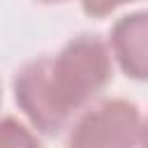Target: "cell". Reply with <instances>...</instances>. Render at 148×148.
I'll return each instance as SVG.
<instances>
[{
	"label": "cell",
	"mask_w": 148,
	"mask_h": 148,
	"mask_svg": "<svg viewBox=\"0 0 148 148\" xmlns=\"http://www.w3.org/2000/svg\"><path fill=\"white\" fill-rule=\"evenodd\" d=\"M0 148H44L39 134L14 116L0 118Z\"/></svg>",
	"instance_id": "4"
},
{
	"label": "cell",
	"mask_w": 148,
	"mask_h": 148,
	"mask_svg": "<svg viewBox=\"0 0 148 148\" xmlns=\"http://www.w3.org/2000/svg\"><path fill=\"white\" fill-rule=\"evenodd\" d=\"M141 109L125 97H99L67 130V148H139Z\"/></svg>",
	"instance_id": "2"
},
{
	"label": "cell",
	"mask_w": 148,
	"mask_h": 148,
	"mask_svg": "<svg viewBox=\"0 0 148 148\" xmlns=\"http://www.w3.org/2000/svg\"><path fill=\"white\" fill-rule=\"evenodd\" d=\"M139 148H148V116L141 120V132H139Z\"/></svg>",
	"instance_id": "6"
},
{
	"label": "cell",
	"mask_w": 148,
	"mask_h": 148,
	"mask_svg": "<svg viewBox=\"0 0 148 148\" xmlns=\"http://www.w3.org/2000/svg\"><path fill=\"white\" fill-rule=\"evenodd\" d=\"M113 58L104 37L81 32L56 53L23 62L14 79V102L25 123L42 136H58L113 81Z\"/></svg>",
	"instance_id": "1"
},
{
	"label": "cell",
	"mask_w": 148,
	"mask_h": 148,
	"mask_svg": "<svg viewBox=\"0 0 148 148\" xmlns=\"http://www.w3.org/2000/svg\"><path fill=\"white\" fill-rule=\"evenodd\" d=\"M0 106H2V81H0Z\"/></svg>",
	"instance_id": "8"
},
{
	"label": "cell",
	"mask_w": 148,
	"mask_h": 148,
	"mask_svg": "<svg viewBox=\"0 0 148 148\" xmlns=\"http://www.w3.org/2000/svg\"><path fill=\"white\" fill-rule=\"evenodd\" d=\"M79 2H81V12L88 18H97L99 21V18L111 16L120 7L132 5V2H139V0H79Z\"/></svg>",
	"instance_id": "5"
},
{
	"label": "cell",
	"mask_w": 148,
	"mask_h": 148,
	"mask_svg": "<svg viewBox=\"0 0 148 148\" xmlns=\"http://www.w3.org/2000/svg\"><path fill=\"white\" fill-rule=\"evenodd\" d=\"M113 65L130 79L148 83V9L123 14L106 37Z\"/></svg>",
	"instance_id": "3"
},
{
	"label": "cell",
	"mask_w": 148,
	"mask_h": 148,
	"mask_svg": "<svg viewBox=\"0 0 148 148\" xmlns=\"http://www.w3.org/2000/svg\"><path fill=\"white\" fill-rule=\"evenodd\" d=\"M39 5H62V2H69V0H35Z\"/></svg>",
	"instance_id": "7"
}]
</instances>
